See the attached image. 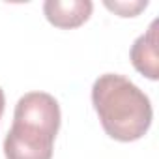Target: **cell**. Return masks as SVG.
Listing matches in <instances>:
<instances>
[{"mask_svg":"<svg viewBox=\"0 0 159 159\" xmlns=\"http://www.w3.org/2000/svg\"><path fill=\"white\" fill-rule=\"evenodd\" d=\"M92 103L105 133L114 140L133 142L150 129V98L124 75H99L92 86Z\"/></svg>","mask_w":159,"mask_h":159,"instance_id":"1","label":"cell"},{"mask_svg":"<svg viewBox=\"0 0 159 159\" xmlns=\"http://www.w3.org/2000/svg\"><path fill=\"white\" fill-rule=\"evenodd\" d=\"M60 129V105L45 92L25 94L13 112V125L4 139L6 159H51Z\"/></svg>","mask_w":159,"mask_h":159,"instance_id":"2","label":"cell"},{"mask_svg":"<svg viewBox=\"0 0 159 159\" xmlns=\"http://www.w3.org/2000/svg\"><path fill=\"white\" fill-rule=\"evenodd\" d=\"M94 4L90 0H47L43 13L56 28H77L86 23L92 15Z\"/></svg>","mask_w":159,"mask_h":159,"instance_id":"3","label":"cell"},{"mask_svg":"<svg viewBox=\"0 0 159 159\" xmlns=\"http://www.w3.org/2000/svg\"><path fill=\"white\" fill-rule=\"evenodd\" d=\"M131 64L150 81L159 79V52H157V21H153L146 34L139 36L131 47Z\"/></svg>","mask_w":159,"mask_h":159,"instance_id":"4","label":"cell"},{"mask_svg":"<svg viewBox=\"0 0 159 159\" xmlns=\"http://www.w3.org/2000/svg\"><path fill=\"white\" fill-rule=\"evenodd\" d=\"M148 6L146 0H129V2H111L105 0V8L118 13L120 17H135Z\"/></svg>","mask_w":159,"mask_h":159,"instance_id":"5","label":"cell"},{"mask_svg":"<svg viewBox=\"0 0 159 159\" xmlns=\"http://www.w3.org/2000/svg\"><path fill=\"white\" fill-rule=\"evenodd\" d=\"M4 103H6V99H4V90L0 88V118H2V112H4Z\"/></svg>","mask_w":159,"mask_h":159,"instance_id":"6","label":"cell"}]
</instances>
